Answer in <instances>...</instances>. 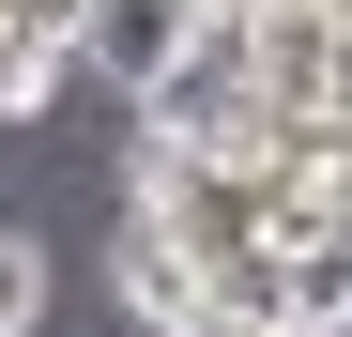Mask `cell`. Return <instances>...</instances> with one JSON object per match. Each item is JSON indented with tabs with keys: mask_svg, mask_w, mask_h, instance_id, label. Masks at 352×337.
Segmentation results:
<instances>
[{
	"mask_svg": "<svg viewBox=\"0 0 352 337\" xmlns=\"http://www.w3.org/2000/svg\"><path fill=\"white\" fill-rule=\"evenodd\" d=\"M245 92L276 138H307L337 107V16H245Z\"/></svg>",
	"mask_w": 352,
	"mask_h": 337,
	"instance_id": "obj_1",
	"label": "cell"
},
{
	"mask_svg": "<svg viewBox=\"0 0 352 337\" xmlns=\"http://www.w3.org/2000/svg\"><path fill=\"white\" fill-rule=\"evenodd\" d=\"M77 62H92L107 92H123V107H153L168 77H184V62H199V16H184V0H107V16H92V46H77Z\"/></svg>",
	"mask_w": 352,
	"mask_h": 337,
	"instance_id": "obj_2",
	"label": "cell"
},
{
	"mask_svg": "<svg viewBox=\"0 0 352 337\" xmlns=\"http://www.w3.org/2000/svg\"><path fill=\"white\" fill-rule=\"evenodd\" d=\"M107 292H123V322H153V337H184V322L214 307V276H199L184 246H168L153 215H123V230H107Z\"/></svg>",
	"mask_w": 352,
	"mask_h": 337,
	"instance_id": "obj_3",
	"label": "cell"
},
{
	"mask_svg": "<svg viewBox=\"0 0 352 337\" xmlns=\"http://www.w3.org/2000/svg\"><path fill=\"white\" fill-rule=\"evenodd\" d=\"M276 322L291 337H352V215L307 246H276Z\"/></svg>",
	"mask_w": 352,
	"mask_h": 337,
	"instance_id": "obj_4",
	"label": "cell"
},
{
	"mask_svg": "<svg viewBox=\"0 0 352 337\" xmlns=\"http://www.w3.org/2000/svg\"><path fill=\"white\" fill-rule=\"evenodd\" d=\"M31 322H46V246L0 215V337H31Z\"/></svg>",
	"mask_w": 352,
	"mask_h": 337,
	"instance_id": "obj_5",
	"label": "cell"
},
{
	"mask_svg": "<svg viewBox=\"0 0 352 337\" xmlns=\"http://www.w3.org/2000/svg\"><path fill=\"white\" fill-rule=\"evenodd\" d=\"M46 92H62V46H31V31H0V123H31Z\"/></svg>",
	"mask_w": 352,
	"mask_h": 337,
	"instance_id": "obj_6",
	"label": "cell"
},
{
	"mask_svg": "<svg viewBox=\"0 0 352 337\" xmlns=\"http://www.w3.org/2000/svg\"><path fill=\"white\" fill-rule=\"evenodd\" d=\"M92 16H107V0H0V31H31V46H62V62L92 46Z\"/></svg>",
	"mask_w": 352,
	"mask_h": 337,
	"instance_id": "obj_7",
	"label": "cell"
},
{
	"mask_svg": "<svg viewBox=\"0 0 352 337\" xmlns=\"http://www.w3.org/2000/svg\"><path fill=\"white\" fill-rule=\"evenodd\" d=\"M184 337H291V322H276V307H199Z\"/></svg>",
	"mask_w": 352,
	"mask_h": 337,
	"instance_id": "obj_8",
	"label": "cell"
},
{
	"mask_svg": "<svg viewBox=\"0 0 352 337\" xmlns=\"http://www.w3.org/2000/svg\"><path fill=\"white\" fill-rule=\"evenodd\" d=\"M184 16H199V31H245V16H261V0H184Z\"/></svg>",
	"mask_w": 352,
	"mask_h": 337,
	"instance_id": "obj_9",
	"label": "cell"
},
{
	"mask_svg": "<svg viewBox=\"0 0 352 337\" xmlns=\"http://www.w3.org/2000/svg\"><path fill=\"white\" fill-rule=\"evenodd\" d=\"M322 16H337V46H352V0H322Z\"/></svg>",
	"mask_w": 352,
	"mask_h": 337,
	"instance_id": "obj_10",
	"label": "cell"
}]
</instances>
